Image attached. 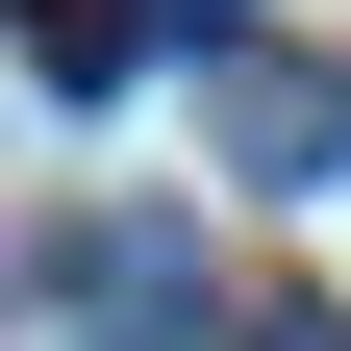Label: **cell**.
<instances>
[{"mask_svg": "<svg viewBox=\"0 0 351 351\" xmlns=\"http://www.w3.org/2000/svg\"><path fill=\"white\" fill-rule=\"evenodd\" d=\"M201 125H226L251 176H326V151H351V75H326V51H251V25H201Z\"/></svg>", "mask_w": 351, "mask_h": 351, "instance_id": "obj_1", "label": "cell"}, {"mask_svg": "<svg viewBox=\"0 0 351 351\" xmlns=\"http://www.w3.org/2000/svg\"><path fill=\"white\" fill-rule=\"evenodd\" d=\"M75 326H201V276H176V226H75Z\"/></svg>", "mask_w": 351, "mask_h": 351, "instance_id": "obj_2", "label": "cell"}]
</instances>
